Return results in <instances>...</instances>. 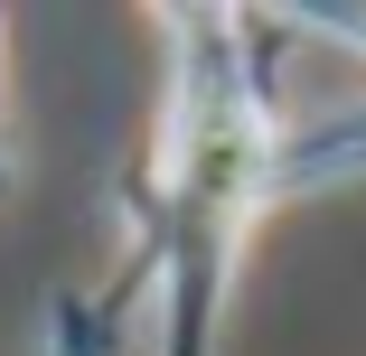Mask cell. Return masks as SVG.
Instances as JSON below:
<instances>
[{"mask_svg": "<svg viewBox=\"0 0 366 356\" xmlns=\"http://www.w3.org/2000/svg\"><path fill=\"white\" fill-rule=\"evenodd\" d=\"M301 29H320V38H338V47L366 56V10H301Z\"/></svg>", "mask_w": 366, "mask_h": 356, "instance_id": "obj_2", "label": "cell"}, {"mask_svg": "<svg viewBox=\"0 0 366 356\" xmlns=\"http://www.w3.org/2000/svg\"><path fill=\"white\" fill-rule=\"evenodd\" d=\"M320 178H366V113H338L310 141H282V188H320Z\"/></svg>", "mask_w": 366, "mask_h": 356, "instance_id": "obj_1", "label": "cell"}]
</instances>
